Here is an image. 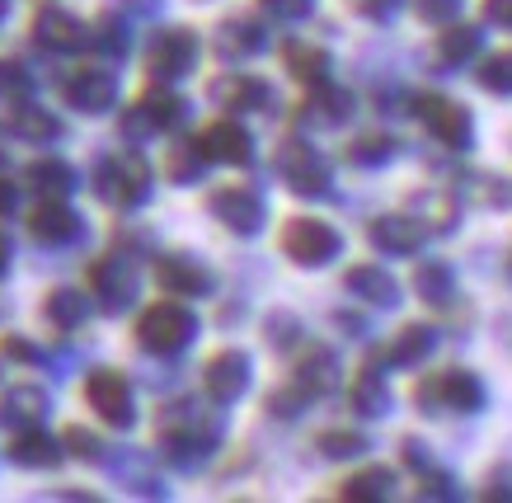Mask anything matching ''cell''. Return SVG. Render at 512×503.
<instances>
[{"mask_svg":"<svg viewBox=\"0 0 512 503\" xmlns=\"http://www.w3.org/2000/svg\"><path fill=\"white\" fill-rule=\"evenodd\" d=\"M414 400H419L423 414H475L484 405V386L475 372L451 367V372H437V377L419 381Z\"/></svg>","mask_w":512,"mask_h":503,"instance_id":"cell-1","label":"cell"},{"mask_svg":"<svg viewBox=\"0 0 512 503\" xmlns=\"http://www.w3.org/2000/svg\"><path fill=\"white\" fill-rule=\"evenodd\" d=\"M94 193L113 207H141L146 203V193H151V170H146V160L137 151H127L118 160H104L99 174H94Z\"/></svg>","mask_w":512,"mask_h":503,"instance_id":"cell-2","label":"cell"},{"mask_svg":"<svg viewBox=\"0 0 512 503\" xmlns=\"http://www.w3.org/2000/svg\"><path fill=\"white\" fill-rule=\"evenodd\" d=\"M193 334H198V320H193V311L179 306V301H160V306H151L137 325L141 348H151V353H179V348L193 344Z\"/></svg>","mask_w":512,"mask_h":503,"instance_id":"cell-3","label":"cell"},{"mask_svg":"<svg viewBox=\"0 0 512 503\" xmlns=\"http://www.w3.org/2000/svg\"><path fill=\"white\" fill-rule=\"evenodd\" d=\"M343 240L329 221H311V217H296L282 226V254L301 268H325L329 259H339Z\"/></svg>","mask_w":512,"mask_h":503,"instance_id":"cell-4","label":"cell"},{"mask_svg":"<svg viewBox=\"0 0 512 503\" xmlns=\"http://www.w3.org/2000/svg\"><path fill=\"white\" fill-rule=\"evenodd\" d=\"M90 287L99 306L109 315H123L137 301V268L127 254H109V259H94L90 264Z\"/></svg>","mask_w":512,"mask_h":503,"instance_id":"cell-5","label":"cell"},{"mask_svg":"<svg viewBox=\"0 0 512 503\" xmlns=\"http://www.w3.org/2000/svg\"><path fill=\"white\" fill-rule=\"evenodd\" d=\"M85 400L90 409L113 428H132L137 424V409H132V386L123 381V372H109V367H99L85 377Z\"/></svg>","mask_w":512,"mask_h":503,"instance_id":"cell-6","label":"cell"},{"mask_svg":"<svg viewBox=\"0 0 512 503\" xmlns=\"http://www.w3.org/2000/svg\"><path fill=\"white\" fill-rule=\"evenodd\" d=\"M207 207H212V217L221 221V226H231L235 236H259L264 231V198L254 189H245V184H226V189H217L212 198H207Z\"/></svg>","mask_w":512,"mask_h":503,"instance_id":"cell-7","label":"cell"},{"mask_svg":"<svg viewBox=\"0 0 512 503\" xmlns=\"http://www.w3.org/2000/svg\"><path fill=\"white\" fill-rule=\"evenodd\" d=\"M414 113L423 118V127L433 132L437 142L447 146V151H466L470 137H475V123H470V113L461 104H451V99H437V95H423L414 104Z\"/></svg>","mask_w":512,"mask_h":503,"instance_id":"cell-8","label":"cell"},{"mask_svg":"<svg viewBox=\"0 0 512 503\" xmlns=\"http://www.w3.org/2000/svg\"><path fill=\"white\" fill-rule=\"evenodd\" d=\"M278 170H282V179H287V189L301 193V198L325 193V184H329V165L320 160V151L306 142H282L278 146Z\"/></svg>","mask_w":512,"mask_h":503,"instance_id":"cell-9","label":"cell"},{"mask_svg":"<svg viewBox=\"0 0 512 503\" xmlns=\"http://www.w3.org/2000/svg\"><path fill=\"white\" fill-rule=\"evenodd\" d=\"M193 62H198V38L188 29H165L156 33V43H151V52H146V66H151V76L156 80H179L193 71Z\"/></svg>","mask_w":512,"mask_h":503,"instance_id":"cell-10","label":"cell"},{"mask_svg":"<svg viewBox=\"0 0 512 503\" xmlns=\"http://www.w3.org/2000/svg\"><path fill=\"white\" fill-rule=\"evenodd\" d=\"M202 386H207V395H212L217 405L240 400V395L249 391V358L240 348H221L217 358L202 367Z\"/></svg>","mask_w":512,"mask_h":503,"instance_id":"cell-11","label":"cell"},{"mask_svg":"<svg viewBox=\"0 0 512 503\" xmlns=\"http://www.w3.org/2000/svg\"><path fill=\"white\" fill-rule=\"evenodd\" d=\"M33 38H38L43 48H52V52H80L94 38V29H85L71 10L47 5V10H38V19H33Z\"/></svg>","mask_w":512,"mask_h":503,"instance_id":"cell-12","label":"cell"},{"mask_svg":"<svg viewBox=\"0 0 512 503\" xmlns=\"http://www.w3.org/2000/svg\"><path fill=\"white\" fill-rule=\"evenodd\" d=\"M66 104L76 113H109L113 104H118V80H113V71H99V66L76 71V76L66 80Z\"/></svg>","mask_w":512,"mask_h":503,"instance_id":"cell-13","label":"cell"},{"mask_svg":"<svg viewBox=\"0 0 512 503\" xmlns=\"http://www.w3.org/2000/svg\"><path fill=\"white\" fill-rule=\"evenodd\" d=\"M156 283L170 297H202L212 287V273L193 254H165V259H156Z\"/></svg>","mask_w":512,"mask_h":503,"instance_id":"cell-14","label":"cell"},{"mask_svg":"<svg viewBox=\"0 0 512 503\" xmlns=\"http://www.w3.org/2000/svg\"><path fill=\"white\" fill-rule=\"evenodd\" d=\"M202 151L212 160H221V165H245L249 156H254V142H249V132L240 123H231V118H221V123H212L207 132L198 137Z\"/></svg>","mask_w":512,"mask_h":503,"instance_id":"cell-15","label":"cell"},{"mask_svg":"<svg viewBox=\"0 0 512 503\" xmlns=\"http://www.w3.org/2000/svg\"><path fill=\"white\" fill-rule=\"evenodd\" d=\"M207 95L217 99L221 109H268L273 104V90L259 76H221L212 80Z\"/></svg>","mask_w":512,"mask_h":503,"instance_id":"cell-16","label":"cell"},{"mask_svg":"<svg viewBox=\"0 0 512 503\" xmlns=\"http://www.w3.org/2000/svg\"><path fill=\"white\" fill-rule=\"evenodd\" d=\"M29 231L43 240V245H66V240L80 236V217L62 203V198H47V203L29 217Z\"/></svg>","mask_w":512,"mask_h":503,"instance_id":"cell-17","label":"cell"},{"mask_svg":"<svg viewBox=\"0 0 512 503\" xmlns=\"http://www.w3.org/2000/svg\"><path fill=\"white\" fill-rule=\"evenodd\" d=\"M66 447L47 438L43 428H19V438L10 442V461L24 466V471H47V466H62Z\"/></svg>","mask_w":512,"mask_h":503,"instance_id":"cell-18","label":"cell"},{"mask_svg":"<svg viewBox=\"0 0 512 503\" xmlns=\"http://www.w3.org/2000/svg\"><path fill=\"white\" fill-rule=\"evenodd\" d=\"M367 236L381 254H414L423 245V226L414 217H376Z\"/></svg>","mask_w":512,"mask_h":503,"instance_id":"cell-19","label":"cell"},{"mask_svg":"<svg viewBox=\"0 0 512 503\" xmlns=\"http://www.w3.org/2000/svg\"><path fill=\"white\" fill-rule=\"evenodd\" d=\"M343 287H348L353 297L372 301V306H395V301H400V287H395V278H390L386 268H376V264H357V268H348Z\"/></svg>","mask_w":512,"mask_h":503,"instance_id":"cell-20","label":"cell"},{"mask_svg":"<svg viewBox=\"0 0 512 503\" xmlns=\"http://www.w3.org/2000/svg\"><path fill=\"white\" fill-rule=\"evenodd\" d=\"M264 29L254 24V19H226L217 29V52L226 57V62H245V57H254V52H264Z\"/></svg>","mask_w":512,"mask_h":503,"instance_id":"cell-21","label":"cell"},{"mask_svg":"<svg viewBox=\"0 0 512 503\" xmlns=\"http://www.w3.org/2000/svg\"><path fill=\"white\" fill-rule=\"evenodd\" d=\"M43 414H47V391H38V386H10L5 400H0V419L15 428H38Z\"/></svg>","mask_w":512,"mask_h":503,"instance_id":"cell-22","label":"cell"},{"mask_svg":"<svg viewBox=\"0 0 512 503\" xmlns=\"http://www.w3.org/2000/svg\"><path fill=\"white\" fill-rule=\"evenodd\" d=\"M296 386L301 391H311V395H325V391H334L339 386V358L329 353V348H311L306 358L296 362Z\"/></svg>","mask_w":512,"mask_h":503,"instance_id":"cell-23","label":"cell"},{"mask_svg":"<svg viewBox=\"0 0 512 503\" xmlns=\"http://www.w3.org/2000/svg\"><path fill=\"white\" fill-rule=\"evenodd\" d=\"M24 179H29V189L43 193V198H66V193L76 189V170H71L66 160H57V156L33 160L29 170H24Z\"/></svg>","mask_w":512,"mask_h":503,"instance_id":"cell-24","label":"cell"},{"mask_svg":"<svg viewBox=\"0 0 512 503\" xmlns=\"http://www.w3.org/2000/svg\"><path fill=\"white\" fill-rule=\"evenodd\" d=\"M207 151H202V142H174L170 151H165V179L170 184H179V189H188V184H198L202 170H207Z\"/></svg>","mask_w":512,"mask_h":503,"instance_id":"cell-25","label":"cell"},{"mask_svg":"<svg viewBox=\"0 0 512 503\" xmlns=\"http://www.w3.org/2000/svg\"><path fill=\"white\" fill-rule=\"evenodd\" d=\"M10 132H15L19 142H33V146H47L62 137V123L52 118L47 109H33V104H19L15 113H10Z\"/></svg>","mask_w":512,"mask_h":503,"instance_id":"cell-26","label":"cell"},{"mask_svg":"<svg viewBox=\"0 0 512 503\" xmlns=\"http://www.w3.org/2000/svg\"><path fill=\"white\" fill-rule=\"evenodd\" d=\"M433 330L428 325H404L395 339H390V348H386V362L390 367H419L428 353H433Z\"/></svg>","mask_w":512,"mask_h":503,"instance_id":"cell-27","label":"cell"},{"mask_svg":"<svg viewBox=\"0 0 512 503\" xmlns=\"http://www.w3.org/2000/svg\"><path fill=\"white\" fill-rule=\"evenodd\" d=\"M85 311H90V301H85V292H76V287H57V292H47V301H43V320L57 325V330H76L80 320H85Z\"/></svg>","mask_w":512,"mask_h":503,"instance_id":"cell-28","label":"cell"},{"mask_svg":"<svg viewBox=\"0 0 512 503\" xmlns=\"http://www.w3.org/2000/svg\"><path fill=\"white\" fill-rule=\"evenodd\" d=\"M282 62H287V71L296 80H311V85H325V76H329V52L315 48V43H287Z\"/></svg>","mask_w":512,"mask_h":503,"instance_id":"cell-29","label":"cell"},{"mask_svg":"<svg viewBox=\"0 0 512 503\" xmlns=\"http://www.w3.org/2000/svg\"><path fill=\"white\" fill-rule=\"evenodd\" d=\"M484 43V33L480 29H470V24H447V33L437 38V57L447 66H466L475 52H480Z\"/></svg>","mask_w":512,"mask_h":503,"instance_id":"cell-30","label":"cell"},{"mask_svg":"<svg viewBox=\"0 0 512 503\" xmlns=\"http://www.w3.org/2000/svg\"><path fill=\"white\" fill-rule=\"evenodd\" d=\"M353 409L357 414H367V419H381V414L390 409V391H386V377H381V372H357Z\"/></svg>","mask_w":512,"mask_h":503,"instance_id":"cell-31","label":"cell"},{"mask_svg":"<svg viewBox=\"0 0 512 503\" xmlns=\"http://www.w3.org/2000/svg\"><path fill=\"white\" fill-rule=\"evenodd\" d=\"M343 499H357V503H376V499H390L395 494V475L386 466H372V471H357L348 485L339 489Z\"/></svg>","mask_w":512,"mask_h":503,"instance_id":"cell-32","label":"cell"},{"mask_svg":"<svg viewBox=\"0 0 512 503\" xmlns=\"http://www.w3.org/2000/svg\"><path fill=\"white\" fill-rule=\"evenodd\" d=\"M414 287H419V297L428 301V306H447V301L456 297V278H451L447 264H423L419 273H414Z\"/></svg>","mask_w":512,"mask_h":503,"instance_id":"cell-33","label":"cell"},{"mask_svg":"<svg viewBox=\"0 0 512 503\" xmlns=\"http://www.w3.org/2000/svg\"><path fill=\"white\" fill-rule=\"evenodd\" d=\"M306 109H311L315 123H329V127H334V123H343V118L353 113V95H348V90H334V85H320Z\"/></svg>","mask_w":512,"mask_h":503,"instance_id":"cell-34","label":"cell"},{"mask_svg":"<svg viewBox=\"0 0 512 503\" xmlns=\"http://www.w3.org/2000/svg\"><path fill=\"white\" fill-rule=\"evenodd\" d=\"M160 123H156V113L146 109V99L141 104H132V109H123V123H118V137H123L127 146H141L146 137H156Z\"/></svg>","mask_w":512,"mask_h":503,"instance_id":"cell-35","label":"cell"},{"mask_svg":"<svg viewBox=\"0 0 512 503\" xmlns=\"http://www.w3.org/2000/svg\"><path fill=\"white\" fill-rule=\"evenodd\" d=\"M94 48L104 52V57H127V48H132V38H127V24L118 15H104L99 24H94Z\"/></svg>","mask_w":512,"mask_h":503,"instance_id":"cell-36","label":"cell"},{"mask_svg":"<svg viewBox=\"0 0 512 503\" xmlns=\"http://www.w3.org/2000/svg\"><path fill=\"white\" fill-rule=\"evenodd\" d=\"M466 193L480 207H512V184L508 179H498V174H475V179L466 184Z\"/></svg>","mask_w":512,"mask_h":503,"instance_id":"cell-37","label":"cell"},{"mask_svg":"<svg viewBox=\"0 0 512 503\" xmlns=\"http://www.w3.org/2000/svg\"><path fill=\"white\" fill-rule=\"evenodd\" d=\"M414 207L433 221L437 231H451V226H456V203H451V193H414Z\"/></svg>","mask_w":512,"mask_h":503,"instance_id":"cell-38","label":"cell"},{"mask_svg":"<svg viewBox=\"0 0 512 503\" xmlns=\"http://www.w3.org/2000/svg\"><path fill=\"white\" fill-rule=\"evenodd\" d=\"M390 156H395V142H390V137H357V142L348 146V160H353V165H367V170L386 165Z\"/></svg>","mask_w":512,"mask_h":503,"instance_id":"cell-39","label":"cell"},{"mask_svg":"<svg viewBox=\"0 0 512 503\" xmlns=\"http://www.w3.org/2000/svg\"><path fill=\"white\" fill-rule=\"evenodd\" d=\"M480 85L489 95H512V52H498L480 66Z\"/></svg>","mask_w":512,"mask_h":503,"instance_id":"cell-40","label":"cell"},{"mask_svg":"<svg viewBox=\"0 0 512 503\" xmlns=\"http://www.w3.org/2000/svg\"><path fill=\"white\" fill-rule=\"evenodd\" d=\"M66 442V456H80V461H104V442H99V433H90V428L71 424L62 433Z\"/></svg>","mask_w":512,"mask_h":503,"instance_id":"cell-41","label":"cell"},{"mask_svg":"<svg viewBox=\"0 0 512 503\" xmlns=\"http://www.w3.org/2000/svg\"><path fill=\"white\" fill-rule=\"evenodd\" d=\"M315 395L311 391H301V386H287V391H273L268 395V414H278V419H296V414H301V409L311 405Z\"/></svg>","mask_w":512,"mask_h":503,"instance_id":"cell-42","label":"cell"},{"mask_svg":"<svg viewBox=\"0 0 512 503\" xmlns=\"http://www.w3.org/2000/svg\"><path fill=\"white\" fill-rule=\"evenodd\" d=\"M146 109L156 113V123L160 127H179L188 118V104L179 95H165V90H160V95H146Z\"/></svg>","mask_w":512,"mask_h":503,"instance_id":"cell-43","label":"cell"},{"mask_svg":"<svg viewBox=\"0 0 512 503\" xmlns=\"http://www.w3.org/2000/svg\"><path fill=\"white\" fill-rule=\"evenodd\" d=\"M362 452H367V438H357V433H325L320 438V456H329V461H348Z\"/></svg>","mask_w":512,"mask_h":503,"instance_id":"cell-44","label":"cell"},{"mask_svg":"<svg viewBox=\"0 0 512 503\" xmlns=\"http://www.w3.org/2000/svg\"><path fill=\"white\" fill-rule=\"evenodd\" d=\"M456 15H461V0H419V19L428 24H451Z\"/></svg>","mask_w":512,"mask_h":503,"instance_id":"cell-45","label":"cell"},{"mask_svg":"<svg viewBox=\"0 0 512 503\" xmlns=\"http://www.w3.org/2000/svg\"><path fill=\"white\" fill-rule=\"evenodd\" d=\"M268 344L273 348H292L296 344V320L292 315H273V320H268Z\"/></svg>","mask_w":512,"mask_h":503,"instance_id":"cell-46","label":"cell"},{"mask_svg":"<svg viewBox=\"0 0 512 503\" xmlns=\"http://www.w3.org/2000/svg\"><path fill=\"white\" fill-rule=\"evenodd\" d=\"M259 5L278 19H306L311 15V0H259Z\"/></svg>","mask_w":512,"mask_h":503,"instance_id":"cell-47","label":"cell"},{"mask_svg":"<svg viewBox=\"0 0 512 503\" xmlns=\"http://www.w3.org/2000/svg\"><path fill=\"white\" fill-rule=\"evenodd\" d=\"M419 494H423V499H456L461 489H456V480H451V475H423Z\"/></svg>","mask_w":512,"mask_h":503,"instance_id":"cell-48","label":"cell"},{"mask_svg":"<svg viewBox=\"0 0 512 503\" xmlns=\"http://www.w3.org/2000/svg\"><path fill=\"white\" fill-rule=\"evenodd\" d=\"M24 85H29L24 66H19V62H0V95H19Z\"/></svg>","mask_w":512,"mask_h":503,"instance_id":"cell-49","label":"cell"},{"mask_svg":"<svg viewBox=\"0 0 512 503\" xmlns=\"http://www.w3.org/2000/svg\"><path fill=\"white\" fill-rule=\"evenodd\" d=\"M353 10L357 15H367V19H390L395 10H400V0H353Z\"/></svg>","mask_w":512,"mask_h":503,"instance_id":"cell-50","label":"cell"},{"mask_svg":"<svg viewBox=\"0 0 512 503\" xmlns=\"http://www.w3.org/2000/svg\"><path fill=\"white\" fill-rule=\"evenodd\" d=\"M0 353H5V358H19V362H38V353H33L24 339H15V334H5V339H0Z\"/></svg>","mask_w":512,"mask_h":503,"instance_id":"cell-51","label":"cell"},{"mask_svg":"<svg viewBox=\"0 0 512 503\" xmlns=\"http://www.w3.org/2000/svg\"><path fill=\"white\" fill-rule=\"evenodd\" d=\"M484 19H489V24L512 29V0H484Z\"/></svg>","mask_w":512,"mask_h":503,"instance_id":"cell-52","label":"cell"},{"mask_svg":"<svg viewBox=\"0 0 512 503\" xmlns=\"http://www.w3.org/2000/svg\"><path fill=\"white\" fill-rule=\"evenodd\" d=\"M404 461H409L414 471H428V452H423V442H419V438L404 442Z\"/></svg>","mask_w":512,"mask_h":503,"instance_id":"cell-53","label":"cell"},{"mask_svg":"<svg viewBox=\"0 0 512 503\" xmlns=\"http://www.w3.org/2000/svg\"><path fill=\"white\" fill-rule=\"evenodd\" d=\"M489 499H512V471H498V475H494V489H489Z\"/></svg>","mask_w":512,"mask_h":503,"instance_id":"cell-54","label":"cell"},{"mask_svg":"<svg viewBox=\"0 0 512 503\" xmlns=\"http://www.w3.org/2000/svg\"><path fill=\"white\" fill-rule=\"evenodd\" d=\"M118 5H127L132 15H156L160 10V0H118Z\"/></svg>","mask_w":512,"mask_h":503,"instance_id":"cell-55","label":"cell"},{"mask_svg":"<svg viewBox=\"0 0 512 503\" xmlns=\"http://www.w3.org/2000/svg\"><path fill=\"white\" fill-rule=\"evenodd\" d=\"M15 189H10V179H0V217H5V212H15Z\"/></svg>","mask_w":512,"mask_h":503,"instance_id":"cell-56","label":"cell"},{"mask_svg":"<svg viewBox=\"0 0 512 503\" xmlns=\"http://www.w3.org/2000/svg\"><path fill=\"white\" fill-rule=\"evenodd\" d=\"M0 273H10V236L0 231Z\"/></svg>","mask_w":512,"mask_h":503,"instance_id":"cell-57","label":"cell"},{"mask_svg":"<svg viewBox=\"0 0 512 503\" xmlns=\"http://www.w3.org/2000/svg\"><path fill=\"white\" fill-rule=\"evenodd\" d=\"M5 15H10V0H0V19H5Z\"/></svg>","mask_w":512,"mask_h":503,"instance_id":"cell-58","label":"cell"},{"mask_svg":"<svg viewBox=\"0 0 512 503\" xmlns=\"http://www.w3.org/2000/svg\"><path fill=\"white\" fill-rule=\"evenodd\" d=\"M508 278H512V259H508Z\"/></svg>","mask_w":512,"mask_h":503,"instance_id":"cell-59","label":"cell"}]
</instances>
